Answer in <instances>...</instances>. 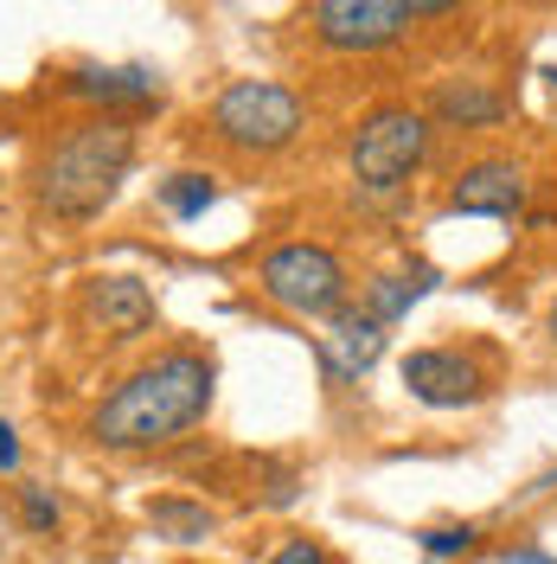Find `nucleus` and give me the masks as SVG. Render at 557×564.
<instances>
[{
	"label": "nucleus",
	"mask_w": 557,
	"mask_h": 564,
	"mask_svg": "<svg viewBox=\"0 0 557 564\" xmlns=\"http://www.w3.org/2000/svg\"><path fill=\"white\" fill-rule=\"evenodd\" d=\"M532 199V180L513 154H488V161H468L449 186V212H468V218H513Z\"/></svg>",
	"instance_id": "8"
},
{
	"label": "nucleus",
	"mask_w": 557,
	"mask_h": 564,
	"mask_svg": "<svg viewBox=\"0 0 557 564\" xmlns=\"http://www.w3.org/2000/svg\"><path fill=\"white\" fill-rule=\"evenodd\" d=\"M256 289H263V302H276L282 315H302V321H334L347 308V263H340V250L314 245V238H288L276 245L263 263H256Z\"/></svg>",
	"instance_id": "5"
},
{
	"label": "nucleus",
	"mask_w": 557,
	"mask_h": 564,
	"mask_svg": "<svg viewBox=\"0 0 557 564\" xmlns=\"http://www.w3.org/2000/svg\"><path fill=\"white\" fill-rule=\"evenodd\" d=\"M474 539H481L474 520H461V527H423L417 532V545L429 552V558H461V552H474Z\"/></svg>",
	"instance_id": "17"
},
{
	"label": "nucleus",
	"mask_w": 557,
	"mask_h": 564,
	"mask_svg": "<svg viewBox=\"0 0 557 564\" xmlns=\"http://www.w3.org/2000/svg\"><path fill=\"white\" fill-rule=\"evenodd\" d=\"M436 270L429 263H411V270H384V276H372L365 289H359V315H372L379 327H391V321H404L411 308H417L423 295L436 289Z\"/></svg>",
	"instance_id": "13"
},
{
	"label": "nucleus",
	"mask_w": 557,
	"mask_h": 564,
	"mask_svg": "<svg viewBox=\"0 0 557 564\" xmlns=\"http://www.w3.org/2000/svg\"><path fill=\"white\" fill-rule=\"evenodd\" d=\"M423 116L443 122V129H500L506 122V97L493 84H481V77H449V84L429 90Z\"/></svg>",
	"instance_id": "12"
},
{
	"label": "nucleus",
	"mask_w": 557,
	"mask_h": 564,
	"mask_svg": "<svg viewBox=\"0 0 557 564\" xmlns=\"http://www.w3.org/2000/svg\"><path fill=\"white\" fill-rule=\"evenodd\" d=\"M58 90L77 97V104H90V109H103V116H135V109L161 104V70H148V65H77V70H65Z\"/></svg>",
	"instance_id": "9"
},
{
	"label": "nucleus",
	"mask_w": 557,
	"mask_h": 564,
	"mask_svg": "<svg viewBox=\"0 0 557 564\" xmlns=\"http://www.w3.org/2000/svg\"><path fill=\"white\" fill-rule=\"evenodd\" d=\"M545 334H551V347H557V295H551V308H545Z\"/></svg>",
	"instance_id": "23"
},
{
	"label": "nucleus",
	"mask_w": 557,
	"mask_h": 564,
	"mask_svg": "<svg viewBox=\"0 0 557 564\" xmlns=\"http://www.w3.org/2000/svg\"><path fill=\"white\" fill-rule=\"evenodd\" d=\"M545 494H557V462L545 468V475H538V481H532V488L520 494V500H545Z\"/></svg>",
	"instance_id": "22"
},
{
	"label": "nucleus",
	"mask_w": 557,
	"mask_h": 564,
	"mask_svg": "<svg viewBox=\"0 0 557 564\" xmlns=\"http://www.w3.org/2000/svg\"><path fill=\"white\" fill-rule=\"evenodd\" d=\"M84 315H90V327H103L109 340H141L154 327V289L141 276H90Z\"/></svg>",
	"instance_id": "11"
},
{
	"label": "nucleus",
	"mask_w": 557,
	"mask_h": 564,
	"mask_svg": "<svg viewBox=\"0 0 557 564\" xmlns=\"http://www.w3.org/2000/svg\"><path fill=\"white\" fill-rule=\"evenodd\" d=\"M256 475H263V507H288L295 494H302V475L288 468V462H256Z\"/></svg>",
	"instance_id": "18"
},
{
	"label": "nucleus",
	"mask_w": 557,
	"mask_h": 564,
	"mask_svg": "<svg viewBox=\"0 0 557 564\" xmlns=\"http://www.w3.org/2000/svg\"><path fill=\"white\" fill-rule=\"evenodd\" d=\"M500 564H557V558H545V552H532V545H506V552H500Z\"/></svg>",
	"instance_id": "21"
},
{
	"label": "nucleus",
	"mask_w": 557,
	"mask_h": 564,
	"mask_svg": "<svg viewBox=\"0 0 557 564\" xmlns=\"http://www.w3.org/2000/svg\"><path fill=\"white\" fill-rule=\"evenodd\" d=\"M404 391L429 404V411H468V404H481L493 391V379L468 359V352L455 347H417L404 352Z\"/></svg>",
	"instance_id": "7"
},
{
	"label": "nucleus",
	"mask_w": 557,
	"mask_h": 564,
	"mask_svg": "<svg viewBox=\"0 0 557 564\" xmlns=\"http://www.w3.org/2000/svg\"><path fill=\"white\" fill-rule=\"evenodd\" d=\"M218 391V359L199 347H167L148 366H135L122 386L90 411V443L116 456H148L167 449L186 430H199Z\"/></svg>",
	"instance_id": "1"
},
{
	"label": "nucleus",
	"mask_w": 557,
	"mask_h": 564,
	"mask_svg": "<svg viewBox=\"0 0 557 564\" xmlns=\"http://www.w3.org/2000/svg\"><path fill=\"white\" fill-rule=\"evenodd\" d=\"M436 13H455V7H443V0H314L308 26L327 52H384L417 20H436Z\"/></svg>",
	"instance_id": "6"
},
{
	"label": "nucleus",
	"mask_w": 557,
	"mask_h": 564,
	"mask_svg": "<svg viewBox=\"0 0 557 564\" xmlns=\"http://www.w3.org/2000/svg\"><path fill=\"white\" fill-rule=\"evenodd\" d=\"M13 507H20V527L26 532H58L65 527V507H58V494L45 488V481H20V488H13Z\"/></svg>",
	"instance_id": "16"
},
{
	"label": "nucleus",
	"mask_w": 557,
	"mask_h": 564,
	"mask_svg": "<svg viewBox=\"0 0 557 564\" xmlns=\"http://www.w3.org/2000/svg\"><path fill=\"white\" fill-rule=\"evenodd\" d=\"M0 475H20V430L0 417Z\"/></svg>",
	"instance_id": "20"
},
{
	"label": "nucleus",
	"mask_w": 557,
	"mask_h": 564,
	"mask_svg": "<svg viewBox=\"0 0 557 564\" xmlns=\"http://www.w3.org/2000/svg\"><path fill=\"white\" fill-rule=\"evenodd\" d=\"M135 116H103V109H90V116H77L65 122L58 135L45 141V154H39V174H33V199L45 218H58V225H90V218H103L116 206V193H122V180L135 167Z\"/></svg>",
	"instance_id": "2"
},
{
	"label": "nucleus",
	"mask_w": 557,
	"mask_h": 564,
	"mask_svg": "<svg viewBox=\"0 0 557 564\" xmlns=\"http://www.w3.org/2000/svg\"><path fill=\"white\" fill-rule=\"evenodd\" d=\"M270 564H334V552H327L320 539H288V545H282Z\"/></svg>",
	"instance_id": "19"
},
{
	"label": "nucleus",
	"mask_w": 557,
	"mask_h": 564,
	"mask_svg": "<svg viewBox=\"0 0 557 564\" xmlns=\"http://www.w3.org/2000/svg\"><path fill=\"white\" fill-rule=\"evenodd\" d=\"M148 527L161 532V539H179V545H193V539H211V532H218V513H211L206 500H179V494H161V500H148Z\"/></svg>",
	"instance_id": "14"
},
{
	"label": "nucleus",
	"mask_w": 557,
	"mask_h": 564,
	"mask_svg": "<svg viewBox=\"0 0 557 564\" xmlns=\"http://www.w3.org/2000/svg\"><path fill=\"white\" fill-rule=\"evenodd\" d=\"M161 206L174 212L179 225H193V218H206V212L218 206V180L199 174V167H186V174L161 180Z\"/></svg>",
	"instance_id": "15"
},
{
	"label": "nucleus",
	"mask_w": 557,
	"mask_h": 564,
	"mask_svg": "<svg viewBox=\"0 0 557 564\" xmlns=\"http://www.w3.org/2000/svg\"><path fill=\"white\" fill-rule=\"evenodd\" d=\"M429 135H436V122L411 104L365 109L359 129H352V141H347L352 180H359L365 193H397V186H411V174L429 161Z\"/></svg>",
	"instance_id": "4"
},
{
	"label": "nucleus",
	"mask_w": 557,
	"mask_h": 564,
	"mask_svg": "<svg viewBox=\"0 0 557 564\" xmlns=\"http://www.w3.org/2000/svg\"><path fill=\"white\" fill-rule=\"evenodd\" d=\"M384 340H391V334H384L372 315L340 308V315H334V327L320 334V347H314V352H320L327 386H359V379H365V372L384 359Z\"/></svg>",
	"instance_id": "10"
},
{
	"label": "nucleus",
	"mask_w": 557,
	"mask_h": 564,
	"mask_svg": "<svg viewBox=\"0 0 557 564\" xmlns=\"http://www.w3.org/2000/svg\"><path fill=\"white\" fill-rule=\"evenodd\" d=\"M206 129L238 154H282L308 129V104L276 77H238V84H225L211 97Z\"/></svg>",
	"instance_id": "3"
},
{
	"label": "nucleus",
	"mask_w": 557,
	"mask_h": 564,
	"mask_svg": "<svg viewBox=\"0 0 557 564\" xmlns=\"http://www.w3.org/2000/svg\"><path fill=\"white\" fill-rule=\"evenodd\" d=\"M551 84H557V65H551Z\"/></svg>",
	"instance_id": "24"
}]
</instances>
